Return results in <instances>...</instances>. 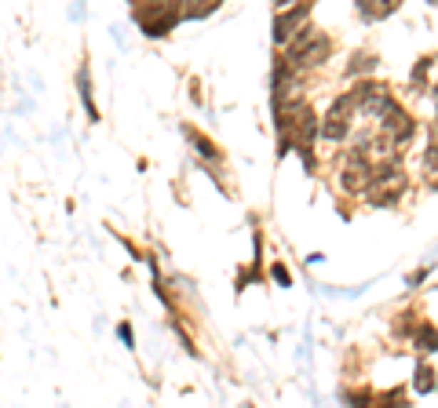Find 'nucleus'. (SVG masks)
Segmentation results:
<instances>
[{"label": "nucleus", "instance_id": "1", "mask_svg": "<svg viewBox=\"0 0 438 408\" xmlns=\"http://www.w3.org/2000/svg\"><path fill=\"white\" fill-rule=\"evenodd\" d=\"M405 190V172L391 161V164H380V168H372V179L365 186V197L377 204V208H391Z\"/></svg>", "mask_w": 438, "mask_h": 408}, {"label": "nucleus", "instance_id": "2", "mask_svg": "<svg viewBox=\"0 0 438 408\" xmlns=\"http://www.w3.org/2000/svg\"><path fill=\"white\" fill-rule=\"evenodd\" d=\"M358 117V99H355V91H343V95L329 106L325 120H322V139L329 142H343L351 135V124Z\"/></svg>", "mask_w": 438, "mask_h": 408}, {"label": "nucleus", "instance_id": "3", "mask_svg": "<svg viewBox=\"0 0 438 408\" xmlns=\"http://www.w3.org/2000/svg\"><path fill=\"white\" fill-rule=\"evenodd\" d=\"M329 37L325 33H315V29H303V33L292 41V48H289V58H285V66L296 73V70H303V66H318V62H325L329 58Z\"/></svg>", "mask_w": 438, "mask_h": 408}, {"label": "nucleus", "instance_id": "4", "mask_svg": "<svg viewBox=\"0 0 438 408\" xmlns=\"http://www.w3.org/2000/svg\"><path fill=\"white\" fill-rule=\"evenodd\" d=\"M132 19L143 26L146 37H161V33H168V29L183 19V11L175 4H136Z\"/></svg>", "mask_w": 438, "mask_h": 408}, {"label": "nucleus", "instance_id": "5", "mask_svg": "<svg viewBox=\"0 0 438 408\" xmlns=\"http://www.w3.org/2000/svg\"><path fill=\"white\" fill-rule=\"evenodd\" d=\"M413 132H417V124H413V117L405 113L398 103L380 117V135L391 142V146H402V142H409L413 139Z\"/></svg>", "mask_w": 438, "mask_h": 408}, {"label": "nucleus", "instance_id": "6", "mask_svg": "<svg viewBox=\"0 0 438 408\" xmlns=\"http://www.w3.org/2000/svg\"><path fill=\"white\" fill-rule=\"evenodd\" d=\"M310 19V4H292L285 11L274 15V41H292L296 33H303V22Z\"/></svg>", "mask_w": 438, "mask_h": 408}, {"label": "nucleus", "instance_id": "7", "mask_svg": "<svg viewBox=\"0 0 438 408\" xmlns=\"http://www.w3.org/2000/svg\"><path fill=\"white\" fill-rule=\"evenodd\" d=\"M420 168H424V179H431V186L438 190V142H431V146L424 150V161H420Z\"/></svg>", "mask_w": 438, "mask_h": 408}, {"label": "nucleus", "instance_id": "8", "mask_svg": "<svg viewBox=\"0 0 438 408\" xmlns=\"http://www.w3.org/2000/svg\"><path fill=\"white\" fill-rule=\"evenodd\" d=\"M413 387H417L420 394H431V390H434V368H431V365H424V361L417 365V375H413Z\"/></svg>", "mask_w": 438, "mask_h": 408}, {"label": "nucleus", "instance_id": "9", "mask_svg": "<svg viewBox=\"0 0 438 408\" xmlns=\"http://www.w3.org/2000/svg\"><path fill=\"white\" fill-rule=\"evenodd\" d=\"M186 135H190V142L198 146V153H201V157H208V161H215V157H219V150H215V146H212V142H208V139H205L201 132H194V128H186Z\"/></svg>", "mask_w": 438, "mask_h": 408}, {"label": "nucleus", "instance_id": "10", "mask_svg": "<svg viewBox=\"0 0 438 408\" xmlns=\"http://www.w3.org/2000/svg\"><path fill=\"white\" fill-rule=\"evenodd\" d=\"M398 4H391V0H377V4H362V15L365 19H384V15H391Z\"/></svg>", "mask_w": 438, "mask_h": 408}, {"label": "nucleus", "instance_id": "11", "mask_svg": "<svg viewBox=\"0 0 438 408\" xmlns=\"http://www.w3.org/2000/svg\"><path fill=\"white\" fill-rule=\"evenodd\" d=\"M372 408H409V404H405V397L398 390H387V394L377 397V404H372Z\"/></svg>", "mask_w": 438, "mask_h": 408}, {"label": "nucleus", "instance_id": "12", "mask_svg": "<svg viewBox=\"0 0 438 408\" xmlns=\"http://www.w3.org/2000/svg\"><path fill=\"white\" fill-rule=\"evenodd\" d=\"M81 95H84V106H88L91 120H96L99 113H96V103H91V88H88V70H81Z\"/></svg>", "mask_w": 438, "mask_h": 408}, {"label": "nucleus", "instance_id": "13", "mask_svg": "<svg viewBox=\"0 0 438 408\" xmlns=\"http://www.w3.org/2000/svg\"><path fill=\"white\" fill-rule=\"evenodd\" d=\"M270 277L277 281V285H285V288L292 285V277H289V270H285V266H281V263H274V266H270Z\"/></svg>", "mask_w": 438, "mask_h": 408}, {"label": "nucleus", "instance_id": "14", "mask_svg": "<svg viewBox=\"0 0 438 408\" xmlns=\"http://www.w3.org/2000/svg\"><path fill=\"white\" fill-rule=\"evenodd\" d=\"M372 66H377V58H372V55H358V58H355V66H351V70L358 73V70H372Z\"/></svg>", "mask_w": 438, "mask_h": 408}, {"label": "nucleus", "instance_id": "15", "mask_svg": "<svg viewBox=\"0 0 438 408\" xmlns=\"http://www.w3.org/2000/svg\"><path fill=\"white\" fill-rule=\"evenodd\" d=\"M117 335H121V342H128V347L136 342V339H132V328H128V325H121V328H117Z\"/></svg>", "mask_w": 438, "mask_h": 408}, {"label": "nucleus", "instance_id": "16", "mask_svg": "<svg viewBox=\"0 0 438 408\" xmlns=\"http://www.w3.org/2000/svg\"><path fill=\"white\" fill-rule=\"evenodd\" d=\"M434 142H438V117H434Z\"/></svg>", "mask_w": 438, "mask_h": 408}, {"label": "nucleus", "instance_id": "17", "mask_svg": "<svg viewBox=\"0 0 438 408\" xmlns=\"http://www.w3.org/2000/svg\"><path fill=\"white\" fill-rule=\"evenodd\" d=\"M434 99H438V88H434Z\"/></svg>", "mask_w": 438, "mask_h": 408}]
</instances>
